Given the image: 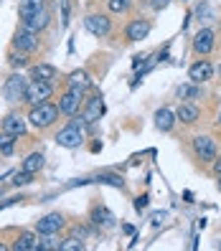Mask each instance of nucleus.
<instances>
[{
  "instance_id": "f257e3e1",
  "label": "nucleus",
  "mask_w": 221,
  "mask_h": 251,
  "mask_svg": "<svg viewBox=\"0 0 221 251\" xmlns=\"http://www.w3.org/2000/svg\"><path fill=\"white\" fill-rule=\"evenodd\" d=\"M86 127H89V125H86L84 117H77V114H74L71 125H66V127L56 135V142L61 145V147H69V150H74V147H79V145L84 142Z\"/></svg>"
},
{
  "instance_id": "f03ea898",
  "label": "nucleus",
  "mask_w": 221,
  "mask_h": 251,
  "mask_svg": "<svg viewBox=\"0 0 221 251\" xmlns=\"http://www.w3.org/2000/svg\"><path fill=\"white\" fill-rule=\"evenodd\" d=\"M58 112H61V109H58L56 104H51V101H41V104H36V107L31 109L28 120H31L33 127L46 129V127H51V125L58 120Z\"/></svg>"
},
{
  "instance_id": "7ed1b4c3",
  "label": "nucleus",
  "mask_w": 221,
  "mask_h": 251,
  "mask_svg": "<svg viewBox=\"0 0 221 251\" xmlns=\"http://www.w3.org/2000/svg\"><path fill=\"white\" fill-rule=\"evenodd\" d=\"M26 89H28V81L21 74H10L3 84V97L5 101H26Z\"/></svg>"
},
{
  "instance_id": "20e7f679",
  "label": "nucleus",
  "mask_w": 221,
  "mask_h": 251,
  "mask_svg": "<svg viewBox=\"0 0 221 251\" xmlns=\"http://www.w3.org/2000/svg\"><path fill=\"white\" fill-rule=\"evenodd\" d=\"M51 81H38V79H33V81H28V89H26V101L28 104H41V101H49V97H51Z\"/></svg>"
},
{
  "instance_id": "39448f33",
  "label": "nucleus",
  "mask_w": 221,
  "mask_h": 251,
  "mask_svg": "<svg viewBox=\"0 0 221 251\" xmlns=\"http://www.w3.org/2000/svg\"><path fill=\"white\" fill-rule=\"evenodd\" d=\"M13 46H16L18 51H26V53H31L38 49V31H31L28 25L18 28L16 36H13Z\"/></svg>"
},
{
  "instance_id": "423d86ee",
  "label": "nucleus",
  "mask_w": 221,
  "mask_h": 251,
  "mask_svg": "<svg viewBox=\"0 0 221 251\" xmlns=\"http://www.w3.org/2000/svg\"><path fill=\"white\" fill-rule=\"evenodd\" d=\"M84 28H86L92 36L105 38V36H110V31H112V23H110L107 16H102V13H92V16L84 18Z\"/></svg>"
},
{
  "instance_id": "0eeeda50",
  "label": "nucleus",
  "mask_w": 221,
  "mask_h": 251,
  "mask_svg": "<svg viewBox=\"0 0 221 251\" xmlns=\"http://www.w3.org/2000/svg\"><path fill=\"white\" fill-rule=\"evenodd\" d=\"M64 228V216L61 213H49V216H43L38 224H36V231L41 236H54Z\"/></svg>"
},
{
  "instance_id": "6e6552de",
  "label": "nucleus",
  "mask_w": 221,
  "mask_h": 251,
  "mask_svg": "<svg viewBox=\"0 0 221 251\" xmlns=\"http://www.w3.org/2000/svg\"><path fill=\"white\" fill-rule=\"evenodd\" d=\"M193 150H196V155H198L203 162H214V160H216V145H214L211 137H206V135H198V137L193 140Z\"/></svg>"
},
{
  "instance_id": "1a4fd4ad",
  "label": "nucleus",
  "mask_w": 221,
  "mask_h": 251,
  "mask_svg": "<svg viewBox=\"0 0 221 251\" xmlns=\"http://www.w3.org/2000/svg\"><path fill=\"white\" fill-rule=\"evenodd\" d=\"M214 43H216V33L211 31V28H201V31L196 33V38H193V49H196V53H211L214 51Z\"/></svg>"
},
{
  "instance_id": "9d476101",
  "label": "nucleus",
  "mask_w": 221,
  "mask_h": 251,
  "mask_svg": "<svg viewBox=\"0 0 221 251\" xmlns=\"http://www.w3.org/2000/svg\"><path fill=\"white\" fill-rule=\"evenodd\" d=\"M82 97H84V92L69 89L61 99H58V109H61L64 114H69V117H74V114L79 112V107H82Z\"/></svg>"
},
{
  "instance_id": "9b49d317",
  "label": "nucleus",
  "mask_w": 221,
  "mask_h": 251,
  "mask_svg": "<svg viewBox=\"0 0 221 251\" xmlns=\"http://www.w3.org/2000/svg\"><path fill=\"white\" fill-rule=\"evenodd\" d=\"M211 74H214V66H211L209 61H196L193 66L188 69V76H191V81H196V84H201V81H209V79H211Z\"/></svg>"
},
{
  "instance_id": "f8f14e48",
  "label": "nucleus",
  "mask_w": 221,
  "mask_h": 251,
  "mask_svg": "<svg viewBox=\"0 0 221 251\" xmlns=\"http://www.w3.org/2000/svg\"><path fill=\"white\" fill-rule=\"evenodd\" d=\"M150 23L147 21H132L130 25H127V31H125V36H127V41H142V38H147L150 36Z\"/></svg>"
},
{
  "instance_id": "ddd939ff",
  "label": "nucleus",
  "mask_w": 221,
  "mask_h": 251,
  "mask_svg": "<svg viewBox=\"0 0 221 251\" xmlns=\"http://www.w3.org/2000/svg\"><path fill=\"white\" fill-rule=\"evenodd\" d=\"M43 8H46V3H43V0H21L18 16H21V21L26 23V21H31L38 10H43Z\"/></svg>"
},
{
  "instance_id": "4468645a",
  "label": "nucleus",
  "mask_w": 221,
  "mask_h": 251,
  "mask_svg": "<svg viewBox=\"0 0 221 251\" xmlns=\"http://www.w3.org/2000/svg\"><path fill=\"white\" fill-rule=\"evenodd\" d=\"M3 132H10V135H16V137L26 135V120L21 114H8L3 120Z\"/></svg>"
},
{
  "instance_id": "2eb2a0df",
  "label": "nucleus",
  "mask_w": 221,
  "mask_h": 251,
  "mask_svg": "<svg viewBox=\"0 0 221 251\" xmlns=\"http://www.w3.org/2000/svg\"><path fill=\"white\" fill-rule=\"evenodd\" d=\"M92 86V79H89V74L86 71H71V76H69V89L74 92H86Z\"/></svg>"
},
{
  "instance_id": "dca6fc26",
  "label": "nucleus",
  "mask_w": 221,
  "mask_h": 251,
  "mask_svg": "<svg viewBox=\"0 0 221 251\" xmlns=\"http://www.w3.org/2000/svg\"><path fill=\"white\" fill-rule=\"evenodd\" d=\"M102 112H105V104H102V97H94V99H89V104H86V109H84V120H86V125H94L99 117H102Z\"/></svg>"
},
{
  "instance_id": "f3484780",
  "label": "nucleus",
  "mask_w": 221,
  "mask_h": 251,
  "mask_svg": "<svg viewBox=\"0 0 221 251\" xmlns=\"http://www.w3.org/2000/svg\"><path fill=\"white\" fill-rule=\"evenodd\" d=\"M173 125H175V114L170 112V109H158L155 112V127L160 129V132H170L173 129Z\"/></svg>"
},
{
  "instance_id": "a211bd4d",
  "label": "nucleus",
  "mask_w": 221,
  "mask_h": 251,
  "mask_svg": "<svg viewBox=\"0 0 221 251\" xmlns=\"http://www.w3.org/2000/svg\"><path fill=\"white\" fill-rule=\"evenodd\" d=\"M175 120H181V122H186V125H193V122L198 120V107H193V104H181L178 109H175Z\"/></svg>"
},
{
  "instance_id": "6ab92c4d",
  "label": "nucleus",
  "mask_w": 221,
  "mask_h": 251,
  "mask_svg": "<svg viewBox=\"0 0 221 251\" xmlns=\"http://www.w3.org/2000/svg\"><path fill=\"white\" fill-rule=\"evenodd\" d=\"M13 249H16V251H33V249H38V239H36L33 233L26 231V233L18 236V241L13 244Z\"/></svg>"
},
{
  "instance_id": "aec40b11",
  "label": "nucleus",
  "mask_w": 221,
  "mask_h": 251,
  "mask_svg": "<svg viewBox=\"0 0 221 251\" xmlns=\"http://www.w3.org/2000/svg\"><path fill=\"white\" fill-rule=\"evenodd\" d=\"M31 76L38 81H51V79H56V69L51 64H38V66H33Z\"/></svg>"
},
{
  "instance_id": "412c9836",
  "label": "nucleus",
  "mask_w": 221,
  "mask_h": 251,
  "mask_svg": "<svg viewBox=\"0 0 221 251\" xmlns=\"http://www.w3.org/2000/svg\"><path fill=\"white\" fill-rule=\"evenodd\" d=\"M49 21H51V18H49V10L43 8V10H38V13H36V16H33L31 21H26L23 25H28L31 31H43V28L49 25Z\"/></svg>"
},
{
  "instance_id": "4be33fe9",
  "label": "nucleus",
  "mask_w": 221,
  "mask_h": 251,
  "mask_svg": "<svg viewBox=\"0 0 221 251\" xmlns=\"http://www.w3.org/2000/svg\"><path fill=\"white\" fill-rule=\"evenodd\" d=\"M92 221H94V226H112L114 224V216L107 208H94L92 211Z\"/></svg>"
},
{
  "instance_id": "5701e85b",
  "label": "nucleus",
  "mask_w": 221,
  "mask_h": 251,
  "mask_svg": "<svg viewBox=\"0 0 221 251\" xmlns=\"http://www.w3.org/2000/svg\"><path fill=\"white\" fill-rule=\"evenodd\" d=\"M41 168H43V155L41 152H33V155H28L23 160V170L26 173H38Z\"/></svg>"
},
{
  "instance_id": "b1692460",
  "label": "nucleus",
  "mask_w": 221,
  "mask_h": 251,
  "mask_svg": "<svg viewBox=\"0 0 221 251\" xmlns=\"http://www.w3.org/2000/svg\"><path fill=\"white\" fill-rule=\"evenodd\" d=\"M16 150V135H10V132H0V152L3 155H13Z\"/></svg>"
},
{
  "instance_id": "393cba45",
  "label": "nucleus",
  "mask_w": 221,
  "mask_h": 251,
  "mask_svg": "<svg viewBox=\"0 0 221 251\" xmlns=\"http://www.w3.org/2000/svg\"><path fill=\"white\" fill-rule=\"evenodd\" d=\"M178 97H181V99H198V97H201V89L196 86V81L181 84V86H178Z\"/></svg>"
},
{
  "instance_id": "a878e982",
  "label": "nucleus",
  "mask_w": 221,
  "mask_h": 251,
  "mask_svg": "<svg viewBox=\"0 0 221 251\" xmlns=\"http://www.w3.org/2000/svg\"><path fill=\"white\" fill-rule=\"evenodd\" d=\"M82 249H84V244H82V239H77V236L58 241V251H82Z\"/></svg>"
},
{
  "instance_id": "bb28decb",
  "label": "nucleus",
  "mask_w": 221,
  "mask_h": 251,
  "mask_svg": "<svg viewBox=\"0 0 221 251\" xmlns=\"http://www.w3.org/2000/svg\"><path fill=\"white\" fill-rule=\"evenodd\" d=\"M8 61H10V66H13V69H21V66H26V64H28V58H26V51H18V53L13 51Z\"/></svg>"
},
{
  "instance_id": "cd10ccee",
  "label": "nucleus",
  "mask_w": 221,
  "mask_h": 251,
  "mask_svg": "<svg viewBox=\"0 0 221 251\" xmlns=\"http://www.w3.org/2000/svg\"><path fill=\"white\" fill-rule=\"evenodd\" d=\"M107 5L112 13H127L130 10V0H107Z\"/></svg>"
},
{
  "instance_id": "c85d7f7f",
  "label": "nucleus",
  "mask_w": 221,
  "mask_h": 251,
  "mask_svg": "<svg viewBox=\"0 0 221 251\" xmlns=\"http://www.w3.org/2000/svg\"><path fill=\"white\" fill-rule=\"evenodd\" d=\"M31 180H33V173H26V170H23V173H16V175H13L10 183H13V185H28Z\"/></svg>"
},
{
  "instance_id": "c756f323",
  "label": "nucleus",
  "mask_w": 221,
  "mask_h": 251,
  "mask_svg": "<svg viewBox=\"0 0 221 251\" xmlns=\"http://www.w3.org/2000/svg\"><path fill=\"white\" fill-rule=\"evenodd\" d=\"M168 3H170V0H150L153 10H163V8H168Z\"/></svg>"
},
{
  "instance_id": "7c9ffc66",
  "label": "nucleus",
  "mask_w": 221,
  "mask_h": 251,
  "mask_svg": "<svg viewBox=\"0 0 221 251\" xmlns=\"http://www.w3.org/2000/svg\"><path fill=\"white\" fill-rule=\"evenodd\" d=\"M135 208H138V211L147 208V196H142V198H138V201H135Z\"/></svg>"
},
{
  "instance_id": "2f4dec72",
  "label": "nucleus",
  "mask_w": 221,
  "mask_h": 251,
  "mask_svg": "<svg viewBox=\"0 0 221 251\" xmlns=\"http://www.w3.org/2000/svg\"><path fill=\"white\" fill-rule=\"evenodd\" d=\"M61 13H64V23L69 21V0H61Z\"/></svg>"
},
{
  "instance_id": "473e14b6",
  "label": "nucleus",
  "mask_w": 221,
  "mask_h": 251,
  "mask_svg": "<svg viewBox=\"0 0 221 251\" xmlns=\"http://www.w3.org/2000/svg\"><path fill=\"white\" fill-rule=\"evenodd\" d=\"M21 198H8L5 203H0V211H3V208H8V205H13V203H18Z\"/></svg>"
},
{
  "instance_id": "72a5a7b5",
  "label": "nucleus",
  "mask_w": 221,
  "mask_h": 251,
  "mask_svg": "<svg viewBox=\"0 0 221 251\" xmlns=\"http://www.w3.org/2000/svg\"><path fill=\"white\" fill-rule=\"evenodd\" d=\"M74 233H77L79 239H86V233H89V231H86V228H77V231H74Z\"/></svg>"
},
{
  "instance_id": "f704fd0d",
  "label": "nucleus",
  "mask_w": 221,
  "mask_h": 251,
  "mask_svg": "<svg viewBox=\"0 0 221 251\" xmlns=\"http://www.w3.org/2000/svg\"><path fill=\"white\" fill-rule=\"evenodd\" d=\"M216 173L221 175V162H216Z\"/></svg>"
},
{
  "instance_id": "c9c22d12",
  "label": "nucleus",
  "mask_w": 221,
  "mask_h": 251,
  "mask_svg": "<svg viewBox=\"0 0 221 251\" xmlns=\"http://www.w3.org/2000/svg\"><path fill=\"white\" fill-rule=\"evenodd\" d=\"M219 190H221V175H219Z\"/></svg>"
},
{
  "instance_id": "e433bc0d",
  "label": "nucleus",
  "mask_w": 221,
  "mask_h": 251,
  "mask_svg": "<svg viewBox=\"0 0 221 251\" xmlns=\"http://www.w3.org/2000/svg\"><path fill=\"white\" fill-rule=\"evenodd\" d=\"M3 249H5V246H3V244H0V251H3Z\"/></svg>"
},
{
  "instance_id": "4c0bfd02",
  "label": "nucleus",
  "mask_w": 221,
  "mask_h": 251,
  "mask_svg": "<svg viewBox=\"0 0 221 251\" xmlns=\"http://www.w3.org/2000/svg\"><path fill=\"white\" fill-rule=\"evenodd\" d=\"M219 125H221V114H219Z\"/></svg>"
}]
</instances>
